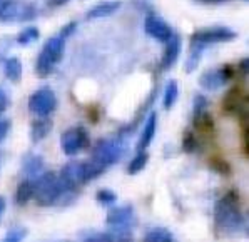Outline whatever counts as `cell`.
<instances>
[{
  "mask_svg": "<svg viewBox=\"0 0 249 242\" xmlns=\"http://www.w3.org/2000/svg\"><path fill=\"white\" fill-rule=\"evenodd\" d=\"M179 95V86L176 80H169L166 84V89H164V95H162V105L166 110H169L174 107L176 101H178Z\"/></svg>",
  "mask_w": 249,
  "mask_h": 242,
  "instance_id": "22",
  "label": "cell"
},
{
  "mask_svg": "<svg viewBox=\"0 0 249 242\" xmlns=\"http://www.w3.org/2000/svg\"><path fill=\"white\" fill-rule=\"evenodd\" d=\"M142 242H174V237L166 227H154L147 230Z\"/></svg>",
  "mask_w": 249,
  "mask_h": 242,
  "instance_id": "23",
  "label": "cell"
},
{
  "mask_svg": "<svg viewBox=\"0 0 249 242\" xmlns=\"http://www.w3.org/2000/svg\"><path fill=\"white\" fill-rule=\"evenodd\" d=\"M10 105V97H9V92H7L3 87H0V115L7 110V107Z\"/></svg>",
  "mask_w": 249,
  "mask_h": 242,
  "instance_id": "29",
  "label": "cell"
},
{
  "mask_svg": "<svg viewBox=\"0 0 249 242\" xmlns=\"http://www.w3.org/2000/svg\"><path fill=\"white\" fill-rule=\"evenodd\" d=\"M122 3L119 0H106V2L95 3L94 7H90L86 12V18L87 20H95V18H102V17H109V15H114L121 9Z\"/></svg>",
  "mask_w": 249,
  "mask_h": 242,
  "instance_id": "17",
  "label": "cell"
},
{
  "mask_svg": "<svg viewBox=\"0 0 249 242\" xmlns=\"http://www.w3.org/2000/svg\"><path fill=\"white\" fill-rule=\"evenodd\" d=\"M144 32L147 37L154 38V40H158V42H162V44H166V42L176 34L172 25L167 24V22L156 12H149L145 15Z\"/></svg>",
  "mask_w": 249,
  "mask_h": 242,
  "instance_id": "10",
  "label": "cell"
},
{
  "mask_svg": "<svg viewBox=\"0 0 249 242\" xmlns=\"http://www.w3.org/2000/svg\"><path fill=\"white\" fill-rule=\"evenodd\" d=\"M214 227L221 236H237L246 232V217L241 210L236 192L224 194L214 206Z\"/></svg>",
  "mask_w": 249,
  "mask_h": 242,
  "instance_id": "4",
  "label": "cell"
},
{
  "mask_svg": "<svg viewBox=\"0 0 249 242\" xmlns=\"http://www.w3.org/2000/svg\"><path fill=\"white\" fill-rule=\"evenodd\" d=\"M59 179L62 180V184L67 189L72 190H80V187L86 182V172H84V162L82 160H72L67 162L66 166L60 169Z\"/></svg>",
  "mask_w": 249,
  "mask_h": 242,
  "instance_id": "12",
  "label": "cell"
},
{
  "mask_svg": "<svg viewBox=\"0 0 249 242\" xmlns=\"http://www.w3.org/2000/svg\"><path fill=\"white\" fill-rule=\"evenodd\" d=\"M39 37H40V30L37 29L36 25H29V27H25V29H22L20 32L15 35L14 42L17 45H20V47H29L34 42L39 40Z\"/></svg>",
  "mask_w": 249,
  "mask_h": 242,
  "instance_id": "21",
  "label": "cell"
},
{
  "mask_svg": "<svg viewBox=\"0 0 249 242\" xmlns=\"http://www.w3.org/2000/svg\"><path fill=\"white\" fill-rule=\"evenodd\" d=\"M39 17V7L24 0H0V24H25Z\"/></svg>",
  "mask_w": 249,
  "mask_h": 242,
  "instance_id": "5",
  "label": "cell"
},
{
  "mask_svg": "<svg viewBox=\"0 0 249 242\" xmlns=\"http://www.w3.org/2000/svg\"><path fill=\"white\" fill-rule=\"evenodd\" d=\"M0 157H2V154H0Z\"/></svg>",
  "mask_w": 249,
  "mask_h": 242,
  "instance_id": "33",
  "label": "cell"
},
{
  "mask_svg": "<svg viewBox=\"0 0 249 242\" xmlns=\"http://www.w3.org/2000/svg\"><path fill=\"white\" fill-rule=\"evenodd\" d=\"M125 152V144L122 137H106L95 142L90 154V160L104 167L106 171L117 164Z\"/></svg>",
  "mask_w": 249,
  "mask_h": 242,
  "instance_id": "6",
  "label": "cell"
},
{
  "mask_svg": "<svg viewBox=\"0 0 249 242\" xmlns=\"http://www.w3.org/2000/svg\"><path fill=\"white\" fill-rule=\"evenodd\" d=\"M248 67H249V60L246 59V57H244L243 60H241V64H239V70L243 72L244 75L248 74Z\"/></svg>",
  "mask_w": 249,
  "mask_h": 242,
  "instance_id": "31",
  "label": "cell"
},
{
  "mask_svg": "<svg viewBox=\"0 0 249 242\" xmlns=\"http://www.w3.org/2000/svg\"><path fill=\"white\" fill-rule=\"evenodd\" d=\"M0 64H2V72L10 82L17 84L22 79V62L17 57H0Z\"/></svg>",
  "mask_w": 249,
  "mask_h": 242,
  "instance_id": "18",
  "label": "cell"
},
{
  "mask_svg": "<svg viewBox=\"0 0 249 242\" xmlns=\"http://www.w3.org/2000/svg\"><path fill=\"white\" fill-rule=\"evenodd\" d=\"M184 151L186 152H196L197 151V139L194 137V134H186V137H184Z\"/></svg>",
  "mask_w": 249,
  "mask_h": 242,
  "instance_id": "27",
  "label": "cell"
},
{
  "mask_svg": "<svg viewBox=\"0 0 249 242\" xmlns=\"http://www.w3.org/2000/svg\"><path fill=\"white\" fill-rule=\"evenodd\" d=\"M234 77V69L224 65V67H217V69H209V70L202 72L199 77V84L204 90H217L221 87H224L229 80Z\"/></svg>",
  "mask_w": 249,
  "mask_h": 242,
  "instance_id": "11",
  "label": "cell"
},
{
  "mask_svg": "<svg viewBox=\"0 0 249 242\" xmlns=\"http://www.w3.org/2000/svg\"><path fill=\"white\" fill-rule=\"evenodd\" d=\"M106 224L110 230H121V232H131L136 225V212L131 204L117 206L109 210L106 217Z\"/></svg>",
  "mask_w": 249,
  "mask_h": 242,
  "instance_id": "9",
  "label": "cell"
},
{
  "mask_svg": "<svg viewBox=\"0 0 249 242\" xmlns=\"http://www.w3.org/2000/svg\"><path fill=\"white\" fill-rule=\"evenodd\" d=\"M34 182H36L34 201L40 207H67L74 204L80 194V190L67 189L59 179V174L52 171L42 172L39 177L34 179Z\"/></svg>",
  "mask_w": 249,
  "mask_h": 242,
  "instance_id": "1",
  "label": "cell"
},
{
  "mask_svg": "<svg viewBox=\"0 0 249 242\" xmlns=\"http://www.w3.org/2000/svg\"><path fill=\"white\" fill-rule=\"evenodd\" d=\"M237 37V34L232 29L226 25H216V27H206L197 32H194L189 38V55L186 59V72L191 74L194 69H197L199 62L202 59V53L206 49L213 47L217 44H226Z\"/></svg>",
  "mask_w": 249,
  "mask_h": 242,
  "instance_id": "3",
  "label": "cell"
},
{
  "mask_svg": "<svg viewBox=\"0 0 249 242\" xmlns=\"http://www.w3.org/2000/svg\"><path fill=\"white\" fill-rule=\"evenodd\" d=\"M53 127L52 121L49 117H39L37 121L32 122L30 125V140L34 144H39L40 140H44L45 137L51 134V130Z\"/></svg>",
  "mask_w": 249,
  "mask_h": 242,
  "instance_id": "19",
  "label": "cell"
},
{
  "mask_svg": "<svg viewBox=\"0 0 249 242\" xmlns=\"http://www.w3.org/2000/svg\"><path fill=\"white\" fill-rule=\"evenodd\" d=\"M244 2H246V0H244Z\"/></svg>",
  "mask_w": 249,
  "mask_h": 242,
  "instance_id": "34",
  "label": "cell"
},
{
  "mask_svg": "<svg viewBox=\"0 0 249 242\" xmlns=\"http://www.w3.org/2000/svg\"><path fill=\"white\" fill-rule=\"evenodd\" d=\"M77 29V22H69L55 34V35L49 37L45 44L42 45L39 55H37L36 62V74L40 79H47L49 75L53 74L57 65L62 62L64 53H66L67 38L72 35Z\"/></svg>",
  "mask_w": 249,
  "mask_h": 242,
  "instance_id": "2",
  "label": "cell"
},
{
  "mask_svg": "<svg viewBox=\"0 0 249 242\" xmlns=\"http://www.w3.org/2000/svg\"><path fill=\"white\" fill-rule=\"evenodd\" d=\"M57 109V95L51 87L44 86L29 97V110L37 117H51Z\"/></svg>",
  "mask_w": 249,
  "mask_h": 242,
  "instance_id": "7",
  "label": "cell"
},
{
  "mask_svg": "<svg viewBox=\"0 0 249 242\" xmlns=\"http://www.w3.org/2000/svg\"><path fill=\"white\" fill-rule=\"evenodd\" d=\"M34 194H36V182H34V179H24L18 184L17 192H15V202L18 206L29 204L34 199Z\"/></svg>",
  "mask_w": 249,
  "mask_h": 242,
  "instance_id": "20",
  "label": "cell"
},
{
  "mask_svg": "<svg viewBox=\"0 0 249 242\" xmlns=\"http://www.w3.org/2000/svg\"><path fill=\"white\" fill-rule=\"evenodd\" d=\"M5 207H7V202H5V197L0 195V221H2V216L5 212Z\"/></svg>",
  "mask_w": 249,
  "mask_h": 242,
  "instance_id": "32",
  "label": "cell"
},
{
  "mask_svg": "<svg viewBox=\"0 0 249 242\" xmlns=\"http://www.w3.org/2000/svg\"><path fill=\"white\" fill-rule=\"evenodd\" d=\"M27 234H29V230L25 227H12L0 239V242H24Z\"/></svg>",
  "mask_w": 249,
  "mask_h": 242,
  "instance_id": "25",
  "label": "cell"
},
{
  "mask_svg": "<svg viewBox=\"0 0 249 242\" xmlns=\"http://www.w3.org/2000/svg\"><path fill=\"white\" fill-rule=\"evenodd\" d=\"M95 199L101 206H114L117 202V194L110 189H101L95 194Z\"/></svg>",
  "mask_w": 249,
  "mask_h": 242,
  "instance_id": "26",
  "label": "cell"
},
{
  "mask_svg": "<svg viewBox=\"0 0 249 242\" xmlns=\"http://www.w3.org/2000/svg\"><path fill=\"white\" fill-rule=\"evenodd\" d=\"M147 162H149V154L147 152H137L136 156L131 159V162H129V166H127V172L131 175H136V174H139L141 171H144L145 166H147Z\"/></svg>",
  "mask_w": 249,
  "mask_h": 242,
  "instance_id": "24",
  "label": "cell"
},
{
  "mask_svg": "<svg viewBox=\"0 0 249 242\" xmlns=\"http://www.w3.org/2000/svg\"><path fill=\"white\" fill-rule=\"evenodd\" d=\"M90 144L89 139V132H87L86 127L82 125H75V127L67 129L66 132L60 137V147H62V152L69 157H74L77 154L84 152Z\"/></svg>",
  "mask_w": 249,
  "mask_h": 242,
  "instance_id": "8",
  "label": "cell"
},
{
  "mask_svg": "<svg viewBox=\"0 0 249 242\" xmlns=\"http://www.w3.org/2000/svg\"><path fill=\"white\" fill-rule=\"evenodd\" d=\"M22 172L25 179H37L44 172V157L36 152H27L22 159Z\"/></svg>",
  "mask_w": 249,
  "mask_h": 242,
  "instance_id": "16",
  "label": "cell"
},
{
  "mask_svg": "<svg viewBox=\"0 0 249 242\" xmlns=\"http://www.w3.org/2000/svg\"><path fill=\"white\" fill-rule=\"evenodd\" d=\"M10 127H12V122L9 119H0V142H3L7 139L10 132Z\"/></svg>",
  "mask_w": 249,
  "mask_h": 242,
  "instance_id": "28",
  "label": "cell"
},
{
  "mask_svg": "<svg viewBox=\"0 0 249 242\" xmlns=\"http://www.w3.org/2000/svg\"><path fill=\"white\" fill-rule=\"evenodd\" d=\"M181 37L178 34H174L169 40L164 44V52L162 57H160V70H169V69L179 60V55H181Z\"/></svg>",
  "mask_w": 249,
  "mask_h": 242,
  "instance_id": "14",
  "label": "cell"
},
{
  "mask_svg": "<svg viewBox=\"0 0 249 242\" xmlns=\"http://www.w3.org/2000/svg\"><path fill=\"white\" fill-rule=\"evenodd\" d=\"M45 2H47L49 7H52V9H57V7L66 5V3H69L71 0H45Z\"/></svg>",
  "mask_w": 249,
  "mask_h": 242,
  "instance_id": "30",
  "label": "cell"
},
{
  "mask_svg": "<svg viewBox=\"0 0 249 242\" xmlns=\"http://www.w3.org/2000/svg\"><path fill=\"white\" fill-rule=\"evenodd\" d=\"M156 130H158V112L152 110L144 122L142 132H141L139 142H137V152H144L145 149L151 145V142L154 140V137H156Z\"/></svg>",
  "mask_w": 249,
  "mask_h": 242,
  "instance_id": "15",
  "label": "cell"
},
{
  "mask_svg": "<svg viewBox=\"0 0 249 242\" xmlns=\"http://www.w3.org/2000/svg\"><path fill=\"white\" fill-rule=\"evenodd\" d=\"M80 242H132V236L121 230H84Z\"/></svg>",
  "mask_w": 249,
  "mask_h": 242,
  "instance_id": "13",
  "label": "cell"
}]
</instances>
